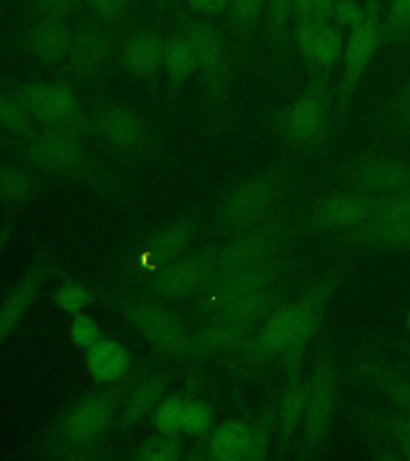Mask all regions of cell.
Wrapping results in <instances>:
<instances>
[{
	"mask_svg": "<svg viewBox=\"0 0 410 461\" xmlns=\"http://www.w3.org/2000/svg\"><path fill=\"white\" fill-rule=\"evenodd\" d=\"M332 106L329 77L310 76L305 92L276 114L278 129L288 144L305 154H313L324 143L331 129Z\"/></svg>",
	"mask_w": 410,
	"mask_h": 461,
	"instance_id": "cell-1",
	"label": "cell"
},
{
	"mask_svg": "<svg viewBox=\"0 0 410 461\" xmlns=\"http://www.w3.org/2000/svg\"><path fill=\"white\" fill-rule=\"evenodd\" d=\"M175 16L178 28L187 32L195 45L204 94L210 103L222 100L232 77V50L223 31L185 10H175Z\"/></svg>",
	"mask_w": 410,
	"mask_h": 461,
	"instance_id": "cell-2",
	"label": "cell"
},
{
	"mask_svg": "<svg viewBox=\"0 0 410 461\" xmlns=\"http://www.w3.org/2000/svg\"><path fill=\"white\" fill-rule=\"evenodd\" d=\"M34 121L47 129H61L84 135L92 129L71 86L61 80H36L10 90Z\"/></svg>",
	"mask_w": 410,
	"mask_h": 461,
	"instance_id": "cell-3",
	"label": "cell"
},
{
	"mask_svg": "<svg viewBox=\"0 0 410 461\" xmlns=\"http://www.w3.org/2000/svg\"><path fill=\"white\" fill-rule=\"evenodd\" d=\"M364 20L350 31L343 51V71L337 96V114L345 115L360 80L383 42V20L378 0H366Z\"/></svg>",
	"mask_w": 410,
	"mask_h": 461,
	"instance_id": "cell-4",
	"label": "cell"
},
{
	"mask_svg": "<svg viewBox=\"0 0 410 461\" xmlns=\"http://www.w3.org/2000/svg\"><path fill=\"white\" fill-rule=\"evenodd\" d=\"M287 228L281 216L267 218L251 230H241L222 250H216L215 274L255 267L286 253Z\"/></svg>",
	"mask_w": 410,
	"mask_h": 461,
	"instance_id": "cell-5",
	"label": "cell"
},
{
	"mask_svg": "<svg viewBox=\"0 0 410 461\" xmlns=\"http://www.w3.org/2000/svg\"><path fill=\"white\" fill-rule=\"evenodd\" d=\"M287 269V257L282 253L276 258L255 267H242L223 276L212 277L209 285L202 290L204 304L212 314L244 296L265 292L278 285L282 274Z\"/></svg>",
	"mask_w": 410,
	"mask_h": 461,
	"instance_id": "cell-6",
	"label": "cell"
},
{
	"mask_svg": "<svg viewBox=\"0 0 410 461\" xmlns=\"http://www.w3.org/2000/svg\"><path fill=\"white\" fill-rule=\"evenodd\" d=\"M284 186V176L279 172L261 173L239 186L223 202L222 221L226 228L241 232L267 220Z\"/></svg>",
	"mask_w": 410,
	"mask_h": 461,
	"instance_id": "cell-7",
	"label": "cell"
},
{
	"mask_svg": "<svg viewBox=\"0 0 410 461\" xmlns=\"http://www.w3.org/2000/svg\"><path fill=\"white\" fill-rule=\"evenodd\" d=\"M378 197L348 189L321 197L313 203L306 226L314 234H346L370 221L375 216Z\"/></svg>",
	"mask_w": 410,
	"mask_h": 461,
	"instance_id": "cell-8",
	"label": "cell"
},
{
	"mask_svg": "<svg viewBox=\"0 0 410 461\" xmlns=\"http://www.w3.org/2000/svg\"><path fill=\"white\" fill-rule=\"evenodd\" d=\"M337 285V277H327L303 292L298 302L294 303V321L287 346L279 357L286 374L302 368L303 356L317 329L323 324L332 292Z\"/></svg>",
	"mask_w": 410,
	"mask_h": 461,
	"instance_id": "cell-9",
	"label": "cell"
},
{
	"mask_svg": "<svg viewBox=\"0 0 410 461\" xmlns=\"http://www.w3.org/2000/svg\"><path fill=\"white\" fill-rule=\"evenodd\" d=\"M216 250L181 255L159 267L150 277V292L160 298H185L201 294L215 274Z\"/></svg>",
	"mask_w": 410,
	"mask_h": 461,
	"instance_id": "cell-10",
	"label": "cell"
},
{
	"mask_svg": "<svg viewBox=\"0 0 410 461\" xmlns=\"http://www.w3.org/2000/svg\"><path fill=\"white\" fill-rule=\"evenodd\" d=\"M294 39L310 76L329 77L345 51L343 29L333 20L296 23Z\"/></svg>",
	"mask_w": 410,
	"mask_h": 461,
	"instance_id": "cell-11",
	"label": "cell"
},
{
	"mask_svg": "<svg viewBox=\"0 0 410 461\" xmlns=\"http://www.w3.org/2000/svg\"><path fill=\"white\" fill-rule=\"evenodd\" d=\"M167 34L158 26H144L115 37L117 59L123 71L138 79H156L164 69Z\"/></svg>",
	"mask_w": 410,
	"mask_h": 461,
	"instance_id": "cell-12",
	"label": "cell"
},
{
	"mask_svg": "<svg viewBox=\"0 0 410 461\" xmlns=\"http://www.w3.org/2000/svg\"><path fill=\"white\" fill-rule=\"evenodd\" d=\"M337 376L329 360H321L306 380V411L303 418V436L310 446H319L327 438V429L337 403Z\"/></svg>",
	"mask_w": 410,
	"mask_h": 461,
	"instance_id": "cell-13",
	"label": "cell"
},
{
	"mask_svg": "<svg viewBox=\"0 0 410 461\" xmlns=\"http://www.w3.org/2000/svg\"><path fill=\"white\" fill-rule=\"evenodd\" d=\"M28 158L34 166L53 172L79 173L87 168L80 135L76 131L47 129L29 138Z\"/></svg>",
	"mask_w": 410,
	"mask_h": 461,
	"instance_id": "cell-14",
	"label": "cell"
},
{
	"mask_svg": "<svg viewBox=\"0 0 410 461\" xmlns=\"http://www.w3.org/2000/svg\"><path fill=\"white\" fill-rule=\"evenodd\" d=\"M127 316L144 339H150L159 349L173 356L191 353V337L180 317L170 311L150 303H130L125 308Z\"/></svg>",
	"mask_w": 410,
	"mask_h": 461,
	"instance_id": "cell-15",
	"label": "cell"
},
{
	"mask_svg": "<svg viewBox=\"0 0 410 461\" xmlns=\"http://www.w3.org/2000/svg\"><path fill=\"white\" fill-rule=\"evenodd\" d=\"M350 189L383 197L410 187V164L396 158L369 156L346 167Z\"/></svg>",
	"mask_w": 410,
	"mask_h": 461,
	"instance_id": "cell-16",
	"label": "cell"
},
{
	"mask_svg": "<svg viewBox=\"0 0 410 461\" xmlns=\"http://www.w3.org/2000/svg\"><path fill=\"white\" fill-rule=\"evenodd\" d=\"M294 321V303L284 302L274 308L253 331L244 346V359L252 366L279 360L290 339Z\"/></svg>",
	"mask_w": 410,
	"mask_h": 461,
	"instance_id": "cell-17",
	"label": "cell"
},
{
	"mask_svg": "<svg viewBox=\"0 0 410 461\" xmlns=\"http://www.w3.org/2000/svg\"><path fill=\"white\" fill-rule=\"evenodd\" d=\"M114 41L106 24L88 23L79 34L74 36L69 51L71 71L87 79L98 76L111 57Z\"/></svg>",
	"mask_w": 410,
	"mask_h": 461,
	"instance_id": "cell-18",
	"label": "cell"
},
{
	"mask_svg": "<svg viewBox=\"0 0 410 461\" xmlns=\"http://www.w3.org/2000/svg\"><path fill=\"white\" fill-rule=\"evenodd\" d=\"M115 397L101 393L80 401L66 417L63 432L72 444H86L106 429L114 415Z\"/></svg>",
	"mask_w": 410,
	"mask_h": 461,
	"instance_id": "cell-19",
	"label": "cell"
},
{
	"mask_svg": "<svg viewBox=\"0 0 410 461\" xmlns=\"http://www.w3.org/2000/svg\"><path fill=\"white\" fill-rule=\"evenodd\" d=\"M96 137L117 148L119 151L135 154L146 144V130L138 115L125 108H109L92 119Z\"/></svg>",
	"mask_w": 410,
	"mask_h": 461,
	"instance_id": "cell-20",
	"label": "cell"
},
{
	"mask_svg": "<svg viewBox=\"0 0 410 461\" xmlns=\"http://www.w3.org/2000/svg\"><path fill=\"white\" fill-rule=\"evenodd\" d=\"M74 36L63 16L43 14L42 20L29 29V49L45 65H61L69 58Z\"/></svg>",
	"mask_w": 410,
	"mask_h": 461,
	"instance_id": "cell-21",
	"label": "cell"
},
{
	"mask_svg": "<svg viewBox=\"0 0 410 461\" xmlns=\"http://www.w3.org/2000/svg\"><path fill=\"white\" fill-rule=\"evenodd\" d=\"M342 239L369 249H410V220H370Z\"/></svg>",
	"mask_w": 410,
	"mask_h": 461,
	"instance_id": "cell-22",
	"label": "cell"
},
{
	"mask_svg": "<svg viewBox=\"0 0 410 461\" xmlns=\"http://www.w3.org/2000/svg\"><path fill=\"white\" fill-rule=\"evenodd\" d=\"M253 421H228L210 436L207 452L212 460H251Z\"/></svg>",
	"mask_w": 410,
	"mask_h": 461,
	"instance_id": "cell-23",
	"label": "cell"
},
{
	"mask_svg": "<svg viewBox=\"0 0 410 461\" xmlns=\"http://www.w3.org/2000/svg\"><path fill=\"white\" fill-rule=\"evenodd\" d=\"M164 69L173 92H180L185 84L193 79L196 72H199L195 45L183 29L178 28L172 34H167Z\"/></svg>",
	"mask_w": 410,
	"mask_h": 461,
	"instance_id": "cell-24",
	"label": "cell"
},
{
	"mask_svg": "<svg viewBox=\"0 0 410 461\" xmlns=\"http://www.w3.org/2000/svg\"><path fill=\"white\" fill-rule=\"evenodd\" d=\"M195 228L187 221L169 224L148 240L143 253L144 263H148L152 271H158L159 267L181 257L191 244Z\"/></svg>",
	"mask_w": 410,
	"mask_h": 461,
	"instance_id": "cell-25",
	"label": "cell"
},
{
	"mask_svg": "<svg viewBox=\"0 0 410 461\" xmlns=\"http://www.w3.org/2000/svg\"><path fill=\"white\" fill-rule=\"evenodd\" d=\"M87 366L98 382H117L129 370V353L113 339H98L88 348Z\"/></svg>",
	"mask_w": 410,
	"mask_h": 461,
	"instance_id": "cell-26",
	"label": "cell"
},
{
	"mask_svg": "<svg viewBox=\"0 0 410 461\" xmlns=\"http://www.w3.org/2000/svg\"><path fill=\"white\" fill-rule=\"evenodd\" d=\"M306 411V382L303 380L302 368L287 375V384L278 405V420L282 439L287 442L298 426L303 425Z\"/></svg>",
	"mask_w": 410,
	"mask_h": 461,
	"instance_id": "cell-27",
	"label": "cell"
},
{
	"mask_svg": "<svg viewBox=\"0 0 410 461\" xmlns=\"http://www.w3.org/2000/svg\"><path fill=\"white\" fill-rule=\"evenodd\" d=\"M166 389L167 378L164 375H156L140 383L123 405L121 415L123 425H133L138 420L146 417L150 411L158 409L159 403L162 402V396L166 394Z\"/></svg>",
	"mask_w": 410,
	"mask_h": 461,
	"instance_id": "cell-28",
	"label": "cell"
},
{
	"mask_svg": "<svg viewBox=\"0 0 410 461\" xmlns=\"http://www.w3.org/2000/svg\"><path fill=\"white\" fill-rule=\"evenodd\" d=\"M265 5L267 0H228L224 18L241 47L251 41L253 31L263 18Z\"/></svg>",
	"mask_w": 410,
	"mask_h": 461,
	"instance_id": "cell-29",
	"label": "cell"
},
{
	"mask_svg": "<svg viewBox=\"0 0 410 461\" xmlns=\"http://www.w3.org/2000/svg\"><path fill=\"white\" fill-rule=\"evenodd\" d=\"M263 18L268 37L282 49H287L296 24L292 0H267Z\"/></svg>",
	"mask_w": 410,
	"mask_h": 461,
	"instance_id": "cell-30",
	"label": "cell"
},
{
	"mask_svg": "<svg viewBox=\"0 0 410 461\" xmlns=\"http://www.w3.org/2000/svg\"><path fill=\"white\" fill-rule=\"evenodd\" d=\"M39 287V276L31 274L26 281H23L14 288L7 302L0 308V341L14 329V325L20 321V317L26 312L29 304L36 296Z\"/></svg>",
	"mask_w": 410,
	"mask_h": 461,
	"instance_id": "cell-31",
	"label": "cell"
},
{
	"mask_svg": "<svg viewBox=\"0 0 410 461\" xmlns=\"http://www.w3.org/2000/svg\"><path fill=\"white\" fill-rule=\"evenodd\" d=\"M360 372L374 378L405 413H410V382L389 368L369 362L360 364Z\"/></svg>",
	"mask_w": 410,
	"mask_h": 461,
	"instance_id": "cell-32",
	"label": "cell"
},
{
	"mask_svg": "<svg viewBox=\"0 0 410 461\" xmlns=\"http://www.w3.org/2000/svg\"><path fill=\"white\" fill-rule=\"evenodd\" d=\"M0 125L18 137L31 138L36 133L31 115L10 92H0Z\"/></svg>",
	"mask_w": 410,
	"mask_h": 461,
	"instance_id": "cell-33",
	"label": "cell"
},
{
	"mask_svg": "<svg viewBox=\"0 0 410 461\" xmlns=\"http://www.w3.org/2000/svg\"><path fill=\"white\" fill-rule=\"evenodd\" d=\"M410 37V0H389L383 20V42H397Z\"/></svg>",
	"mask_w": 410,
	"mask_h": 461,
	"instance_id": "cell-34",
	"label": "cell"
},
{
	"mask_svg": "<svg viewBox=\"0 0 410 461\" xmlns=\"http://www.w3.org/2000/svg\"><path fill=\"white\" fill-rule=\"evenodd\" d=\"M187 402L180 397H170L159 403L154 411V426L160 434L173 436L181 431L183 425V413H185Z\"/></svg>",
	"mask_w": 410,
	"mask_h": 461,
	"instance_id": "cell-35",
	"label": "cell"
},
{
	"mask_svg": "<svg viewBox=\"0 0 410 461\" xmlns=\"http://www.w3.org/2000/svg\"><path fill=\"white\" fill-rule=\"evenodd\" d=\"M180 456V442L167 434L146 440L137 454L138 460L141 461H177Z\"/></svg>",
	"mask_w": 410,
	"mask_h": 461,
	"instance_id": "cell-36",
	"label": "cell"
},
{
	"mask_svg": "<svg viewBox=\"0 0 410 461\" xmlns=\"http://www.w3.org/2000/svg\"><path fill=\"white\" fill-rule=\"evenodd\" d=\"M372 220H410V187L378 197Z\"/></svg>",
	"mask_w": 410,
	"mask_h": 461,
	"instance_id": "cell-37",
	"label": "cell"
},
{
	"mask_svg": "<svg viewBox=\"0 0 410 461\" xmlns=\"http://www.w3.org/2000/svg\"><path fill=\"white\" fill-rule=\"evenodd\" d=\"M212 421H214V411L209 403L199 402V401L187 402L181 431L187 432L189 436H202L209 431Z\"/></svg>",
	"mask_w": 410,
	"mask_h": 461,
	"instance_id": "cell-38",
	"label": "cell"
},
{
	"mask_svg": "<svg viewBox=\"0 0 410 461\" xmlns=\"http://www.w3.org/2000/svg\"><path fill=\"white\" fill-rule=\"evenodd\" d=\"M335 2L337 0H292L294 20L296 23L332 20Z\"/></svg>",
	"mask_w": 410,
	"mask_h": 461,
	"instance_id": "cell-39",
	"label": "cell"
},
{
	"mask_svg": "<svg viewBox=\"0 0 410 461\" xmlns=\"http://www.w3.org/2000/svg\"><path fill=\"white\" fill-rule=\"evenodd\" d=\"M29 187L26 173L14 167H0V194L5 199H23L29 194Z\"/></svg>",
	"mask_w": 410,
	"mask_h": 461,
	"instance_id": "cell-40",
	"label": "cell"
},
{
	"mask_svg": "<svg viewBox=\"0 0 410 461\" xmlns=\"http://www.w3.org/2000/svg\"><path fill=\"white\" fill-rule=\"evenodd\" d=\"M82 4H86V7L100 20V23L109 26L123 20L132 0H82Z\"/></svg>",
	"mask_w": 410,
	"mask_h": 461,
	"instance_id": "cell-41",
	"label": "cell"
},
{
	"mask_svg": "<svg viewBox=\"0 0 410 461\" xmlns=\"http://www.w3.org/2000/svg\"><path fill=\"white\" fill-rule=\"evenodd\" d=\"M55 300L59 308L69 311V312H76V311L86 308L92 300V294L86 285H82L79 282H68L58 290Z\"/></svg>",
	"mask_w": 410,
	"mask_h": 461,
	"instance_id": "cell-42",
	"label": "cell"
},
{
	"mask_svg": "<svg viewBox=\"0 0 410 461\" xmlns=\"http://www.w3.org/2000/svg\"><path fill=\"white\" fill-rule=\"evenodd\" d=\"M364 14L366 7L358 4L356 0H337L332 20L337 23L340 28L351 31L364 20Z\"/></svg>",
	"mask_w": 410,
	"mask_h": 461,
	"instance_id": "cell-43",
	"label": "cell"
},
{
	"mask_svg": "<svg viewBox=\"0 0 410 461\" xmlns=\"http://www.w3.org/2000/svg\"><path fill=\"white\" fill-rule=\"evenodd\" d=\"M71 339L80 348H90L100 339V329L92 317L77 314L72 321Z\"/></svg>",
	"mask_w": 410,
	"mask_h": 461,
	"instance_id": "cell-44",
	"label": "cell"
},
{
	"mask_svg": "<svg viewBox=\"0 0 410 461\" xmlns=\"http://www.w3.org/2000/svg\"><path fill=\"white\" fill-rule=\"evenodd\" d=\"M382 426L393 434L405 458L410 460V413L399 418H383Z\"/></svg>",
	"mask_w": 410,
	"mask_h": 461,
	"instance_id": "cell-45",
	"label": "cell"
},
{
	"mask_svg": "<svg viewBox=\"0 0 410 461\" xmlns=\"http://www.w3.org/2000/svg\"><path fill=\"white\" fill-rule=\"evenodd\" d=\"M82 0H32V8L39 14H55L66 18L72 8L80 4Z\"/></svg>",
	"mask_w": 410,
	"mask_h": 461,
	"instance_id": "cell-46",
	"label": "cell"
},
{
	"mask_svg": "<svg viewBox=\"0 0 410 461\" xmlns=\"http://www.w3.org/2000/svg\"><path fill=\"white\" fill-rule=\"evenodd\" d=\"M187 4L193 14H224L228 7V0H187Z\"/></svg>",
	"mask_w": 410,
	"mask_h": 461,
	"instance_id": "cell-47",
	"label": "cell"
},
{
	"mask_svg": "<svg viewBox=\"0 0 410 461\" xmlns=\"http://www.w3.org/2000/svg\"><path fill=\"white\" fill-rule=\"evenodd\" d=\"M397 114L407 127H410V77L397 98Z\"/></svg>",
	"mask_w": 410,
	"mask_h": 461,
	"instance_id": "cell-48",
	"label": "cell"
},
{
	"mask_svg": "<svg viewBox=\"0 0 410 461\" xmlns=\"http://www.w3.org/2000/svg\"><path fill=\"white\" fill-rule=\"evenodd\" d=\"M160 7H169L172 4V0H156Z\"/></svg>",
	"mask_w": 410,
	"mask_h": 461,
	"instance_id": "cell-49",
	"label": "cell"
},
{
	"mask_svg": "<svg viewBox=\"0 0 410 461\" xmlns=\"http://www.w3.org/2000/svg\"><path fill=\"white\" fill-rule=\"evenodd\" d=\"M407 324H409V330H410V312H409V321H407Z\"/></svg>",
	"mask_w": 410,
	"mask_h": 461,
	"instance_id": "cell-50",
	"label": "cell"
}]
</instances>
